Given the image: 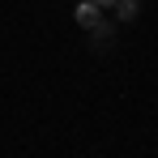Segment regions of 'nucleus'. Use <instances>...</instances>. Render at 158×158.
<instances>
[{
    "instance_id": "nucleus-1",
    "label": "nucleus",
    "mask_w": 158,
    "mask_h": 158,
    "mask_svg": "<svg viewBox=\"0 0 158 158\" xmlns=\"http://www.w3.org/2000/svg\"><path fill=\"white\" fill-rule=\"evenodd\" d=\"M77 22L85 30H94V26H103V22H98V9H94V4H85V0H81L77 4Z\"/></svg>"
},
{
    "instance_id": "nucleus-2",
    "label": "nucleus",
    "mask_w": 158,
    "mask_h": 158,
    "mask_svg": "<svg viewBox=\"0 0 158 158\" xmlns=\"http://www.w3.org/2000/svg\"><path fill=\"white\" fill-rule=\"evenodd\" d=\"M115 9H120V22H132L137 17V0H115Z\"/></svg>"
},
{
    "instance_id": "nucleus-3",
    "label": "nucleus",
    "mask_w": 158,
    "mask_h": 158,
    "mask_svg": "<svg viewBox=\"0 0 158 158\" xmlns=\"http://www.w3.org/2000/svg\"><path fill=\"white\" fill-rule=\"evenodd\" d=\"M85 4H94V9H111L115 0H85Z\"/></svg>"
}]
</instances>
